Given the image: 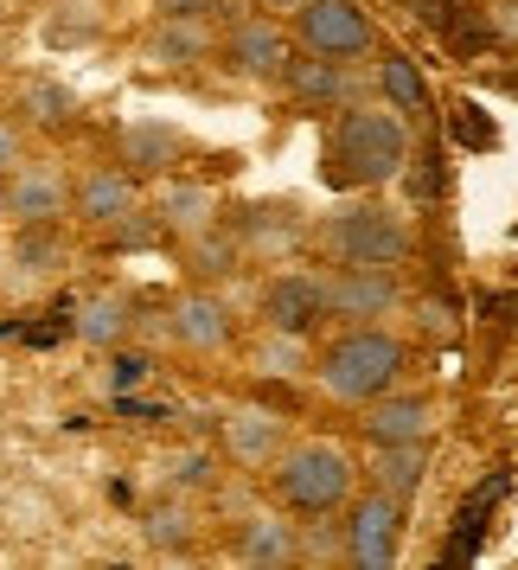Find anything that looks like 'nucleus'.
Returning <instances> with one entry per match:
<instances>
[{
    "label": "nucleus",
    "instance_id": "nucleus-1",
    "mask_svg": "<svg viewBox=\"0 0 518 570\" xmlns=\"http://www.w3.org/2000/svg\"><path fill=\"white\" fill-rule=\"evenodd\" d=\"M416 148V122L397 116L378 97L333 109V122L320 135V180L333 193H385L390 180H404Z\"/></svg>",
    "mask_w": 518,
    "mask_h": 570
},
{
    "label": "nucleus",
    "instance_id": "nucleus-2",
    "mask_svg": "<svg viewBox=\"0 0 518 570\" xmlns=\"http://www.w3.org/2000/svg\"><path fill=\"white\" fill-rule=\"evenodd\" d=\"M365 488V455L339 436H288V449L262 468V493L295 519L346 513V500Z\"/></svg>",
    "mask_w": 518,
    "mask_h": 570
},
{
    "label": "nucleus",
    "instance_id": "nucleus-3",
    "mask_svg": "<svg viewBox=\"0 0 518 570\" xmlns=\"http://www.w3.org/2000/svg\"><path fill=\"white\" fill-rule=\"evenodd\" d=\"M404 372H410V340L390 334L385 321L378 327H333V334L313 346V391L339 404V411H359L371 404L378 391L404 385Z\"/></svg>",
    "mask_w": 518,
    "mask_h": 570
},
{
    "label": "nucleus",
    "instance_id": "nucleus-4",
    "mask_svg": "<svg viewBox=\"0 0 518 570\" xmlns=\"http://www.w3.org/2000/svg\"><path fill=\"white\" fill-rule=\"evenodd\" d=\"M313 250L327 263H390L404 269L416 257V218L378 193H339V206L313 225Z\"/></svg>",
    "mask_w": 518,
    "mask_h": 570
},
{
    "label": "nucleus",
    "instance_id": "nucleus-5",
    "mask_svg": "<svg viewBox=\"0 0 518 570\" xmlns=\"http://www.w3.org/2000/svg\"><path fill=\"white\" fill-rule=\"evenodd\" d=\"M320 288H327L333 327H378V321H397V308H404V269H390V263H327Z\"/></svg>",
    "mask_w": 518,
    "mask_h": 570
},
{
    "label": "nucleus",
    "instance_id": "nucleus-6",
    "mask_svg": "<svg viewBox=\"0 0 518 570\" xmlns=\"http://www.w3.org/2000/svg\"><path fill=\"white\" fill-rule=\"evenodd\" d=\"M346 564L352 570H390L404 558V532H410V500H397V493L371 488L365 481L352 500H346Z\"/></svg>",
    "mask_w": 518,
    "mask_h": 570
},
{
    "label": "nucleus",
    "instance_id": "nucleus-7",
    "mask_svg": "<svg viewBox=\"0 0 518 570\" xmlns=\"http://www.w3.org/2000/svg\"><path fill=\"white\" fill-rule=\"evenodd\" d=\"M218 58L243 83H282L288 58H295V32H288V20L262 13L257 0H250L243 13L218 20Z\"/></svg>",
    "mask_w": 518,
    "mask_h": 570
},
{
    "label": "nucleus",
    "instance_id": "nucleus-8",
    "mask_svg": "<svg viewBox=\"0 0 518 570\" xmlns=\"http://www.w3.org/2000/svg\"><path fill=\"white\" fill-rule=\"evenodd\" d=\"M295 46L320 58H371L378 52V20L365 0H301V13L288 20Z\"/></svg>",
    "mask_w": 518,
    "mask_h": 570
},
{
    "label": "nucleus",
    "instance_id": "nucleus-9",
    "mask_svg": "<svg viewBox=\"0 0 518 570\" xmlns=\"http://www.w3.org/2000/svg\"><path fill=\"white\" fill-rule=\"evenodd\" d=\"M71 218L97 237H129V225L141 218V180L122 160H90L71 180Z\"/></svg>",
    "mask_w": 518,
    "mask_h": 570
},
{
    "label": "nucleus",
    "instance_id": "nucleus-10",
    "mask_svg": "<svg viewBox=\"0 0 518 570\" xmlns=\"http://www.w3.org/2000/svg\"><path fill=\"white\" fill-rule=\"evenodd\" d=\"M0 206L20 232H58L71 218V174L58 160H20L7 180H0Z\"/></svg>",
    "mask_w": 518,
    "mask_h": 570
},
{
    "label": "nucleus",
    "instance_id": "nucleus-11",
    "mask_svg": "<svg viewBox=\"0 0 518 570\" xmlns=\"http://www.w3.org/2000/svg\"><path fill=\"white\" fill-rule=\"evenodd\" d=\"M218 449L225 462L243 468V474H262L288 449V416L276 404H257V397H237L218 411Z\"/></svg>",
    "mask_w": 518,
    "mask_h": 570
},
{
    "label": "nucleus",
    "instance_id": "nucleus-12",
    "mask_svg": "<svg viewBox=\"0 0 518 570\" xmlns=\"http://www.w3.org/2000/svg\"><path fill=\"white\" fill-rule=\"evenodd\" d=\"M167 340H173L180 353H192V360H218V353H225V346L237 340L231 302H225V295H218L211 283L180 288V295L167 302Z\"/></svg>",
    "mask_w": 518,
    "mask_h": 570
},
{
    "label": "nucleus",
    "instance_id": "nucleus-13",
    "mask_svg": "<svg viewBox=\"0 0 518 570\" xmlns=\"http://www.w3.org/2000/svg\"><path fill=\"white\" fill-rule=\"evenodd\" d=\"M257 321L262 327H282V334H320L327 327V288H320V269H269L257 288Z\"/></svg>",
    "mask_w": 518,
    "mask_h": 570
},
{
    "label": "nucleus",
    "instance_id": "nucleus-14",
    "mask_svg": "<svg viewBox=\"0 0 518 570\" xmlns=\"http://www.w3.org/2000/svg\"><path fill=\"white\" fill-rule=\"evenodd\" d=\"M282 90L301 109H327L333 116V109L359 104L365 90H371V71H359V58H320V52L295 46V58H288V71H282Z\"/></svg>",
    "mask_w": 518,
    "mask_h": 570
},
{
    "label": "nucleus",
    "instance_id": "nucleus-15",
    "mask_svg": "<svg viewBox=\"0 0 518 570\" xmlns=\"http://www.w3.org/2000/svg\"><path fill=\"white\" fill-rule=\"evenodd\" d=\"M352 416H359V442H436V430H441V404L429 391H410V385L378 391Z\"/></svg>",
    "mask_w": 518,
    "mask_h": 570
},
{
    "label": "nucleus",
    "instance_id": "nucleus-16",
    "mask_svg": "<svg viewBox=\"0 0 518 570\" xmlns=\"http://www.w3.org/2000/svg\"><path fill=\"white\" fill-rule=\"evenodd\" d=\"M231 551L237 564L250 570H295L301 564V519L288 507H276V500H262V507H250L231 525Z\"/></svg>",
    "mask_w": 518,
    "mask_h": 570
},
{
    "label": "nucleus",
    "instance_id": "nucleus-17",
    "mask_svg": "<svg viewBox=\"0 0 518 570\" xmlns=\"http://www.w3.org/2000/svg\"><path fill=\"white\" fill-rule=\"evenodd\" d=\"M141 52L148 65H199V58H218V20H192V13H155L148 32H141Z\"/></svg>",
    "mask_w": 518,
    "mask_h": 570
},
{
    "label": "nucleus",
    "instance_id": "nucleus-18",
    "mask_svg": "<svg viewBox=\"0 0 518 570\" xmlns=\"http://www.w3.org/2000/svg\"><path fill=\"white\" fill-rule=\"evenodd\" d=\"M116 160H122L141 186L167 180L186 160V135L167 129V122H122V129H116Z\"/></svg>",
    "mask_w": 518,
    "mask_h": 570
},
{
    "label": "nucleus",
    "instance_id": "nucleus-19",
    "mask_svg": "<svg viewBox=\"0 0 518 570\" xmlns=\"http://www.w3.org/2000/svg\"><path fill=\"white\" fill-rule=\"evenodd\" d=\"M371 97L378 104H390L397 116H410V122H422L429 116V78H422V65H416L410 52H397V46H378L371 52Z\"/></svg>",
    "mask_w": 518,
    "mask_h": 570
},
{
    "label": "nucleus",
    "instance_id": "nucleus-20",
    "mask_svg": "<svg viewBox=\"0 0 518 570\" xmlns=\"http://www.w3.org/2000/svg\"><path fill=\"white\" fill-rule=\"evenodd\" d=\"M365 481L397 500H416L429 481V442H365Z\"/></svg>",
    "mask_w": 518,
    "mask_h": 570
},
{
    "label": "nucleus",
    "instance_id": "nucleus-21",
    "mask_svg": "<svg viewBox=\"0 0 518 570\" xmlns=\"http://www.w3.org/2000/svg\"><path fill=\"white\" fill-rule=\"evenodd\" d=\"M155 218H160V232L167 237H199L211 232V225H225V206H218V193L199 180H173V186H160V199H155Z\"/></svg>",
    "mask_w": 518,
    "mask_h": 570
},
{
    "label": "nucleus",
    "instance_id": "nucleus-22",
    "mask_svg": "<svg viewBox=\"0 0 518 570\" xmlns=\"http://www.w3.org/2000/svg\"><path fill=\"white\" fill-rule=\"evenodd\" d=\"M135 334V302L122 288H97L78 302V340L83 346H122Z\"/></svg>",
    "mask_w": 518,
    "mask_h": 570
},
{
    "label": "nucleus",
    "instance_id": "nucleus-23",
    "mask_svg": "<svg viewBox=\"0 0 518 570\" xmlns=\"http://www.w3.org/2000/svg\"><path fill=\"white\" fill-rule=\"evenodd\" d=\"M237 237H243V257H276L301 244V225L288 206H257L250 218H237Z\"/></svg>",
    "mask_w": 518,
    "mask_h": 570
},
{
    "label": "nucleus",
    "instance_id": "nucleus-24",
    "mask_svg": "<svg viewBox=\"0 0 518 570\" xmlns=\"http://www.w3.org/2000/svg\"><path fill=\"white\" fill-rule=\"evenodd\" d=\"M186 263H192L206 283H218V276H231L237 263H243V237L225 232V225H211V232L186 237Z\"/></svg>",
    "mask_w": 518,
    "mask_h": 570
},
{
    "label": "nucleus",
    "instance_id": "nucleus-25",
    "mask_svg": "<svg viewBox=\"0 0 518 570\" xmlns=\"http://www.w3.org/2000/svg\"><path fill=\"white\" fill-rule=\"evenodd\" d=\"M257 365H262V372H276V379H301V372H313V346H308V334H282V327H262V334H257Z\"/></svg>",
    "mask_w": 518,
    "mask_h": 570
},
{
    "label": "nucleus",
    "instance_id": "nucleus-26",
    "mask_svg": "<svg viewBox=\"0 0 518 570\" xmlns=\"http://www.w3.org/2000/svg\"><path fill=\"white\" fill-rule=\"evenodd\" d=\"M301 564H313V570L346 564V525H339V513L301 519Z\"/></svg>",
    "mask_w": 518,
    "mask_h": 570
},
{
    "label": "nucleus",
    "instance_id": "nucleus-27",
    "mask_svg": "<svg viewBox=\"0 0 518 570\" xmlns=\"http://www.w3.org/2000/svg\"><path fill=\"white\" fill-rule=\"evenodd\" d=\"M192 539H199V519H192V507H155L148 513V544L155 551H192Z\"/></svg>",
    "mask_w": 518,
    "mask_h": 570
},
{
    "label": "nucleus",
    "instance_id": "nucleus-28",
    "mask_svg": "<svg viewBox=\"0 0 518 570\" xmlns=\"http://www.w3.org/2000/svg\"><path fill=\"white\" fill-rule=\"evenodd\" d=\"M27 104L39 109V122H52V129H64V122L78 116V97H71V90H52V83H32Z\"/></svg>",
    "mask_w": 518,
    "mask_h": 570
},
{
    "label": "nucleus",
    "instance_id": "nucleus-29",
    "mask_svg": "<svg viewBox=\"0 0 518 570\" xmlns=\"http://www.w3.org/2000/svg\"><path fill=\"white\" fill-rule=\"evenodd\" d=\"M27 160V122H13V116H0V180L13 174Z\"/></svg>",
    "mask_w": 518,
    "mask_h": 570
},
{
    "label": "nucleus",
    "instance_id": "nucleus-30",
    "mask_svg": "<svg viewBox=\"0 0 518 570\" xmlns=\"http://www.w3.org/2000/svg\"><path fill=\"white\" fill-rule=\"evenodd\" d=\"M155 13H192V20H218V7L225 0H148Z\"/></svg>",
    "mask_w": 518,
    "mask_h": 570
},
{
    "label": "nucleus",
    "instance_id": "nucleus-31",
    "mask_svg": "<svg viewBox=\"0 0 518 570\" xmlns=\"http://www.w3.org/2000/svg\"><path fill=\"white\" fill-rule=\"evenodd\" d=\"M262 13H276V20H295V13H301V0H257Z\"/></svg>",
    "mask_w": 518,
    "mask_h": 570
}]
</instances>
